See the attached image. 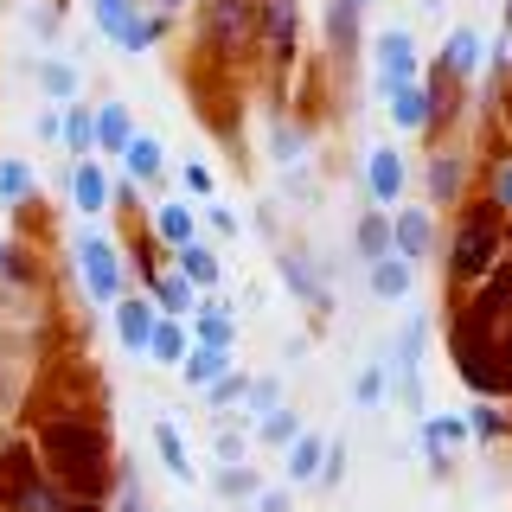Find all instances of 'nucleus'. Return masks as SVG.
<instances>
[{"instance_id": "nucleus-1", "label": "nucleus", "mask_w": 512, "mask_h": 512, "mask_svg": "<svg viewBox=\"0 0 512 512\" xmlns=\"http://www.w3.org/2000/svg\"><path fill=\"white\" fill-rule=\"evenodd\" d=\"M32 448H39V474L52 480L64 500L77 506H103L109 487H116V455H109V429L90 423V416H45L32 429Z\"/></svg>"}, {"instance_id": "nucleus-2", "label": "nucleus", "mask_w": 512, "mask_h": 512, "mask_svg": "<svg viewBox=\"0 0 512 512\" xmlns=\"http://www.w3.org/2000/svg\"><path fill=\"white\" fill-rule=\"evenodd\" d=\"M500 256H506V218L493 212L487 199L461 205L455 244H448V282H455V295H461V288H474L487 269H500Z\"/></svg>"}, {"instance_id": "nucleus-3", "label": "nucleus", "mask_w": 512, "mask_h": 512, "mask_svg": "<svg viewBox=\"0 0 512 512\" xmlns=\"http://www.w3.org/2000/svg\"><path fill=\"white\" fill-rule=\"evenodd\" d=\"M192 26H199V52L212 64H244L256 52V0H199Z\"/></svg>"}, {"instance_id": "nucleus-4", "label": "nucleus", "mask_w": 512, "mask_h": 512, "mask_svg": "<svg viewBox=\"0 0 512 512\" xmlns=\"http://www.w3.org/2000/svg\"><path fill=\"white\" fill-rule=\"evenodd\" d=\"M90 20H96V32H103L116 52H128V58L154 52V45L167 39V20H154L141 0H90Z\"/></svg>"}, {"instance_id": "nucleus-5", "label": "nucleus", "mask_w": 512, "mask_h": 512, "mask_svg": "<svg viewBox=\"0 0 512 512\" xmlns=\"http://www.w3.org/2000/svg\"><path fill=\"white\" fill-rule=\"evenodd\" d=\"M77 276H84V295L96 308H116L128 295V263H122V244L103 231H84L77 237Z\"/></svg>"}, {"instance_id": "nucleus-6", "label": "nucleus", "mask_w": 512, "mask_h": 512, "mask_svg": "<svg viewBox=\"0 0 512 512\" xmlns=\"http://www.w3.org/2000/svg\"><path fill=\"white\" fill-rule=\"evenodd\" d=\"M295 32H301L295 0H256V52L276 64V71L295 64Z\"/></svg>"}, {"instance_id": "nucleus-7", "label": "nucleus", "mask_w": 512, "mask_h": 512, "mask_svg": "<svg viewBox=\"0 0 512 512\" xmlns=\"http://www.w3.org/2000/svg\"><path fill=\"white\" fill-rule=\"evenodd\" d=\"M372 58H378V90H384V84H410V77H423V58H416V32H404V26L378 32Z\"/></svg>"}, {"instance_id": "nucleus-8", "label": "nucleus", "mask_w": 512, "mask_h": 512, "mask_svg": "<svg viewBox=\"0 0 512 512\" xmlns=\"http://www.w3.org/2000/svg\"><path fill=\"white\" fill-rule=\"evenodd\" d=\"M186 333H192V346H224V352H231V346H237V314H231V301H224V295H199V308L186 314Z\"/></svg>"}, {"instance_id": "nucleus-9", "label": "nucleus", "mask_w": 512, "mask_h": 512, "mask_svg": "<svg viewBox=\"0 0 512 512\" xmlns=\"http://www.w3.org/2000/svg\"><path fill=\"white\" fill-rule=\"evenodd\" d=\"M384 103H391V122L410 128V135L436 128V96H429L423 77H410V84H384Z\"/></svg>"}, {"instance_id": "nucleus-10", "label": "nucleus", "mask_w": 512, "mask_h": 512, "mask_svg": "<svg viewBox=\"0 0 512 512\" xmlns=\"http://www.w3.org/2000/svg\"><path fill=\"white\" fill-rule=\"evenodd\" d=\"M468 442H474V429H468V416H461V410L423 416V455H429V468H436V474H448V455L468 448Z\"/></svg>"}, {"instance_id": "nucleus-11", "label": "nucleus", "mask_w": 512, "mask_h": 512, "mask_svg": "<svg viewBox=\"0 0 512 512\" xmlns=\"http://www.w3.org/2000/svg\"><path fill=\"white\" fill-rule=\"evenodd\" d=\"M109 320H116V340L122 352H135V359H148V340H154V301L148 295H122L116 308H109Z\"/></svg>"}, {"instance_id": "nucleus-12", "label": "nucleus", "mask_w": 512, "mask_h": 512, "mask_svg": "<svg viewBox=\"0 0 512 512\" xmlns=\"http://www.w3.org/2000/svg\"><path fill=\"white\" fill-rule=\"evenodd\" d=\"M429 250H436V218H429L423 205H410V212H391V256H404V263L416 269Z\"/></svg>"}, {"instance_id": "nucleus-13", "label": "nucleus", "mask_w": 512, "mask_h": 512, "mask_svg": "<svg viewBox=\"0 0 512 512\" xmlns=\"http://www.w3.org/2000/svg\"><path fill=\"white\" fill-rule=\"evenodd\" d=\"M404 180H410V173H404V154H397V148H372V154H365V192H372L378 212H391V205L404 199Z\"/></svg>"}, {"instance_id": "nucleus-14", "label": "nucleus", "mask_w": 512, "mask_h": 512, "mask_svg": "<svg viewBox=\"0 0 512 512\" xmlns=\"http://www.w3.org/2000/svg\"><path fill=\"white\" fill-rule=\"evenodd\" d=\"M71 205L84 218H103L109 205H116V180L103 173V160H77L71 167Z\"/></svg>"}, {"instance_id": "nucleus-15", "label": "nucleus", "mask_w": 512, "mask_h": 512, "mask_svg": "<svg viewBox=\"0 0 512 512\" xmlns=\"http://www.w3.org/2000/svg\"><path fill=\"white\" fill-rule=\"evenodd\" d=\"M480 52H487V45H480V32H474V26H455V32L442 39L436 77H448V84H468V77L480 71Z\"/></svg>"}, {"instance_id": "nucleus-16", "label": "nucleus", "mask_w": 512, "mask_h": 512, "mask_svg": "<svg viewBox=\"0 0 512 512\" xmlns=\"http://www.w3.org/2000/svg\"><path fill=\"white\" fill-rule=\"evenodd\" d=\"M141 295L154 301L160 320H186L192 308H199V288H192L180 269H160V276H148V288H141Z\"/></svg>"}, {"instance_id": "nucleus-17", "label": "nucleus", "mask_w": 512, "mask_h": 512, "mask_svg": "<svg viewBox=\"0 0 512 512\" xmlns=\"http://www.w3.org/2000/svg\"><path fill=\"white\" fill-rule=\"evenodd\" d=\"M148 231H154V244H160V250H186L192 237H199V212H192L186 199H167V205H154Z\"/></svg>"}, {"instance_id": "nucleus-18", "label": "nucleus", "mask_w": 512, "mask_h": 512, "mask_svg": "<svg viewBox=\"0 0 512 512\" xmlns=\"http://www.w3.org/2000/svg\"><path fill=\"white\" fill-rule=\"evenodd\" d=\"M122 173H128V186H154L160 173H167V148H160L148 128H135V135H128V148H122Z\"/></svg>"}, {"instance_id": "nucleus-19", "label": "nucleus", "mask_w": 512, "mask_h": 512, "mask_svg": "<svg viewBox=\"0 0 512 512\" xmlns=\"http://www.w3.org/2000/svg\"><path fill=\"white\" fill-rule=\"evenodd\" d=\"M173 269H180L199 295H218V282H224V263H218V250L205 244V237H192L186 250H173Z\"/></svg>"}, {"instance_id": "nucleus-20", "label": "nucleus", "mask_w": 512, "mask_h": 512, "mask_svg": "<svg viewBox=\"0 0 512 512\" xmlns=\"http://www.w3.org/2000/svg\"><path fill=\"white\" fill-rule=\"evenodd\" d=\"M58 141H64L77 160H96V109H90V103H64V109H58Z\"/></svg>"}, {"instance_id": "nucleus-21", "label": "nucleus", "mask_w": 512, "mask_h": 512, "mask_svg": "<svg viewBox=\"0 0 512 512\" xmlns=\"http://www.w3.org/2000/svg\"><path fill=\"white\" fill-rule=\"evenodd\" d=\"M461 186H468V160H461V148H442L436 160H429V199L461 205Z\"/></svg>"}, {"instance_id": "nucleus-22", "label": "nucleus", "mask_w": 512, "mask_h": 512, "mask_svg": "<svg viewBox=\"0 0 512 512\" xmlns=\"http://www.w3.org/2000/svg\"><path fill=\"white\" fill-rule=\"evenodd\" d=\"M224 372H237V359H231L224 346H192L186 359H180V378L192 384V391H212Z\"/></svg>"}, {"instance_id": "nucleus-23", "label": "nucleus", "mask_w": 512, "mask_h": 512, "mask_svg": "<svg viewBox=\"0 0 512 512\" xmlns=\"http://www.w3.org/2000/svg\"><path fill=\"white\" fill-rule=\"evenodd\" d=\"M320 461H327V436H314V429H301L295 442H288V487H308V480H320Z\"/></svg>"}, {"instance_id": "nucleus-24", "label": "nucleus", "mask_w": 512, "mask_h": 512, "mask_svg": "<svg viewBox=\"0 0 512 512\" xmlns=\"http://www.w3.org/2000/svg\"><path fill=\"white\" fill-rule=\"evenodd\" d=\"M154 448H160V468H167L173 480H180V487H192V455H186V436H180V423H173V416H160L154 423Z\"/></svg>"}, {"instance_id": "nucleus-25", "label": "nucleus", "mask_w": 512, "mask_h": 512, "mask_svg": "<svg viewBox=\"0 0 512 512\" xmlns=\"http://www.w3.org/2000/svg\"><path fill=\"white\" fill-rule=\"evenodd\" d=\"M276 263H282V282H288V295H295V301H308V308H327V282L314 276V263H308V256L282 250Z\"/></svg>"}, {"instance_id": "nucleus-26", "label": "nucleus", "mask_w": 512, "mask_h": 512, "mask_svg": "<svg viewBox=\"0 0 512 512\" xmlns=\"http://www.w3.org/2000/svg\"><path fill=\"white\" fill-rule=\"evenodd\" d=\"M352 250H359V263L372 269V263H384V256H391V212H365L359 218V231H352Z\"/></svg>"}, {"instance_id": "nucleus-27", "label": "nucleus", "mask_w": 512, "mask_h": 512, "mask_svg": "<svg viewBox=\"0 0 512 512\" xmlns=\"http://www.w3.org/2000/svg\"><path fill=\"white\" fill-rule=\"evenodd\" d=\"M128 135H135V122H128V103H96V154H116V160H122Z\"/></svg>"}, {"instance_id": "nucleus-28", "label": "nucleus", "mask_w": 512, "mask_h": 512, "mask_svg": "<svg viewBox=\"0 0 512 512\" xmlns=\"http://www.w3.org/2000/svg\"><path fill=\"white\" fill-rule=\"evenodd\" d=\"M192 352V333H186V320H154V340H148V359L154 365H173L180 372V359Z\"/></svg>"}, {"instance_id": "nucleus-29", "label": "nucleus", "mask_w": 512, "mask_h": 512, "mask_svg": "<svg viewBox=\"0 0 512 512\" xmlns=\"http://www.w3.org/2000/svg\"><path fill=\"white\" fill-rule=\"evenodd\" d=\"M32 192H39V173H32L26 160H0V205H7V212H26Z\"/></svg>"}, {"instance_id": "nucleus-30", "label": "nucleus", "mask_w": 512, "mask_h": 512, "mask_svg": "<svg viewBox=\"0 0 512 512\" xmlns=\"http://www.w3.org/2000/svg\"><path fill=\"white\" fill-rule=\"evenodd\" d=\"M416 288V269L404 263V256H384V263H372V295L378 301H410Z\"/></svg>"}, {"instance_id": "nucleus-31", "label": "nucleus", "mask_w": 512, "mask_h": 512, "mask_svg": "<svg viewBox=\"0 0 512 512\" xmlns=\"http://www.w3.org/2000/svg\"><path fill=\"white\" fill-rule=\"evenodd\" d=\"M32 77H39V90L52 96L58 109H64V103H77V71H71L64 58H39V64H32Z\"/></svg>"}, {"instance_id": "nucleus-32", "label": "nucleus", "mask_w": 512, "mask_h": 512, "mask_svg": "<svg viewBox=\"0 0 512 512\" xmlns=\"http://www.w3.org/2000/svg\"><path fill=\"white\" fill-rule=\"evenodd\" d=\"M269 410H282V378H250V391H244V416H237V423L256 429Z\"/></svg>"}, {"instance_id": "nucleus-33", "label": "nucleus", "mask_w": 512, "mask_h": 512, "mask_svg": "<svg viewBox=\"0 0 512 512\" xmlns=\"http://www.w3.org/2000/svg\"><path fill=\"white\" fill-rule=\"evenodd\" d=\"M327 39H333V58H352V52H359V13L333 0V7H327Z\"/></svg>"}, {"instance_id": "nucleus-34", "label": "nucleus", "mask_w": 512, "mask_h": 512, "mask_svg": "<svg viewBox=\"0 0 512 512\" xmlns=\"http://www.w3.org/2000/svg\"><path fill=\"white\" fill-rule=\"evenodd\" d=\"M250 436H256V442H263V448H288V442H295V436H301V416H295V410H288V404H282V410H269V416H263V423H256V429H250Z\"/></svg>"}, {"instance_id": "nucleus-35", "label": "nucleus", "mask_w": 512, "mask_h": 512, "mask_svg": "<svg viewBox=\"0 0 512 512\" xmlns=\"http://www.w3.org/2000/svg\"><path fill=\"white\" fill-rule=\"evenodd\" d=\"M212 493H218V500H256V493H263V480H256V468L244 461V468H218L212 474Z\"/></svg>"}, {"instance_id": "nucleus-36", "label": "nucleus", "mask_w": 512, "mask_h": 512, "mask_svg": "<svg viewBox=\"0 0 512 512\" xmlns=\"http://www.w3.org/2000/svg\"><path fill=\"white\" fill-rule=\"evenodd\" d=\"M0 282H13V288H32V282H39V263H32L26 244H7V250H0Z\"/></svg>"}, {"instance_id": "nucleus-37", "label": "nucleus", "mask_w": 512, "mask_h": 512, "mask_svg": "<svg viewBox=\"0 0 512 512\" xmlns=\"http://www.w3.org/2000/svg\"><path fill=\"white\" fill-rule=\"evenodd\" d=\"M244 391H250V372H224V378L212 384V391H205V410H218V416L231 410V404L244 410Z\"/></svg>"}, {"instance_id": "nucleus-38", "label": "nucleus", "mask_w": 512, "mask_h": 512, "mask_svg": "<svg viewBox=\"0 0 512 512\" xmlns=\"http://www.w3.org/2000/svg\"><path fill=\"white\" fill-rule=\"evenodd\" d=\"M384 384H391V378H384V359H372L359 378H352V404H359V410H378L384 404Z\"/></svg>"}, {"instance_id": "nucleus-39", "label": "nucleus", "mask_w": 512, "mask_h": 512, "mask_svg": "<svg viewBox=\"0 0 512 512\" xmlns=\"http://www.w3.org/2000/svg\"><path fill=\"white\" fill-rule=\"evenodd\" d=\"M212 455H218V468H244V455H250V436H244V429H231V423H218V436H212Z\"/></svg>"}, {"instance_id": "nucleus-40", "label": "nucleus", "mask_w": 512, "mask_h": 512, "mask_svg": "<svg viewBox=\"0 0 512 512\" xmlns=\"http://www.w3.org/2000/svg\"><path fill=\"white\" fill-rule=\"evenodd\" d=\"M64 506H71V500H64V493L52 487V480L39 474V480H32V487L20 493V506H13V512H64Z\"/></svg>"}, {"instance_id": "nucleus-41", "label": "nucleus", "mask_w": 512, "mask_h": 512, "mask_svg": "<svg viewBox=\"0 0 512 512\" xmlns=\"http://www.w3.org/2000/svg\"><path fill=\"white\" fill-rule=\"evenodd\" d=\"M487 205L500 218H512V154H500L493 160V180H487Z\"/></svg>"}, {"instance_id": "nucleus-42", "label": "nucleus", "mask_w": 512, "mask_h": 512, "mask_svg": "<svg viewBox=\"0 0 512 512\" xmlns=\"http://www.w3.org/2000/svg\"><path fill=\"white\" fill-rule=\"evenodd\" d=\"M269 148H276V160H282V167H295V160L308 154V128H295V122H276Z\"/></svg>"}, {"instance_id": "nucleus-43", "label": "nucleus", "mask_w": 512, "mask_h": 512, "mask_svg": "<svg viewBox=\"0 0 512 512\" xmlns=\"http://www.w3.org/2000/svg\"><path fill=\"white\" fill-rule=\"evenodd\" d=\"M468 429H474L480 442H500V436H506V416L493 410V404H474V410H468Z\"/></svg>"}, {"instance_id": "nucleus-44", "label": "nucleus", "mask_w": 512, "mask_h": 512, "mask_svg": "<svg viewBox=\"0 0 512 512\" xmlns=\"http://www.w3.org/2000/svg\"><path fill=\"white\" fill-rule=\"evenodd\" d=\"M116 512H148V493L135 474H116Z\"/></svg>"}, {"instance_id": "nucleus-45", "label": "nucleus", "mask_w": 512, "mask_h": 512, "mask_svg": "<svg viewBox=\"0 0 512 512\" xmlns=\"http://www.w3.org/2000/svg\"><path fill=\"white\" fill-rule=\"evenodd\" d=\"M180 180H186L192 199H205V205H212V167H205V160H186V173H180Z\"/></svg>"}, {"instance_id": "nucleus-46", "label": "nucleus", "mask_w": 512, "mask_h": 512, "mask_svg": "<svg viewBox=\"0 0 512 512\" xmlns=\"http://www.w3.org/2000/svg\"><path fill=\"white\" fill-rule=\"evenodd\" d=\"M346 480V442H327V461H320V487H340Z\"/></svg>"}, {"instance_id": "nucleus-47", "label": "nucleus", "mask_w": 512, "mask_h": 512, "mask_svg": "<svg viewBox=\"0 0 512 512\" xmlns=\"http://www.w3.org/2000/svg\"><path fill=\"white\" fill-rule=\"evenodd\" d=\"M493 352H500V378H506V391H512V320L493 327Z\"/></svg>"}, {"instance_id": "nucleus-48", "label": "nucleus", "mask_w": 512, "mask_h": 512, "mask_svg": "<svg viewBox=\"0 0 512 512\" xmlns=\"http://www.w3.org/2000/svg\"><path fill=\"white\" fill-rule=\"evenodd\" d=\"M256 512H295V500H288V487H263L256 493Z\"/></svg>"}, {"instance_id": "nucleus-49", "label": "nucleus", "mask_w": 512, "mask_h": 512, "mask_svg": "<svg viewBox=\"0 0 512 512\" xmlns=\"http://www.w3.org/2000/svg\"><path fill=\"white\" fill-rule=\"evenodd\" d=\"M26 26L39 32V39H52V32H58V13L52 7H26Z\"/></svg>"}, {"instance_id": "nucleus-50", "label": "nucleus", "mask_w": 512, "mask_h": 512, "mask_svg": "<svg viewBox=\"0 0 512 512\" xmlns=\"http://www.w3.org/2000/svg\"><path fill=\"white\" fill-rule=\"evenodd\" d=\"M205 224H212L218 237H237V212H224V205H205Z\"/></svg>"}, {"instance_id": "nucleus-51", "label": "nucleus", "mask_w": 512, "mask_h": 512, "mask_svg": "<svg viewBox=\"0 0 512 512\" xmlns=\"http://www.w3.org/2000/svg\"><path fill=\"white\" fill-rule=\"evenodd\" d=\"M141 7H148L154 20H173V13H186V0H141Z\"/></svg>"}, {"instance_id": "nucleus-52", "label": "nucleus", "mask_w": 512, "mask_h": 512, "mask_svg": "<svg viewBox=\"0 0 512 512\" xmlns=\"http://www.w3.org/2000/svg\"><path fill=\"white\" fill-rule=\"evenodd\" d=\"M500 116H506V128H512V71L500 77Z\"/></svg>"}, {"instance_id": "nucleus-53", "label": "nucleus", "mask_w": 512, "mask_h": 512, "mask_svg": "<svg viewBox=\"0 0 512 512\" xmlns=\"http://www.w3.org/2000/svg\"><path fill=\"white\" fill-rule=\"evenodd\" d=\"M64 512H103V506H77V500H71V506H64Z\"/></svg>"}, {"instance_id": "nucleus-54", "label": "nucleus", "mask_w": 512, "mask_h": 512, "mask_svg": "<svg viewBox=\"0 0 512 512\" xmlns=\"http://www.w3.org/2000/svg\"><path fill=\"white\" fill-rule=\"evenodd\" d=\"M340 7H352V13H359V7H372V0H340Z\"/></svg>"}, {"instance_id": "nucleus-55", "label": "nucleus", "mask_w": 512, "mask_h": 512, "mask_svg": "<svg viewBox=\"0 0 512 512\" xmlns=\"http://www.w3.org/2000/svg\"><path fill=\"white\" fill-rule=\"evenodd\" d=\"M506 39H512V0H506Z\"/></svg>"}, {"instance_id": "nucleus-56", "label": "nucleus", "mask_w": 512, "mask_h": 512, "mask_svg": "<svg viewBox=\"0 0 512 512\" xmlns=\"http://www.w3.org/2000/svg\"><path fill=\"white\" fill-rule=\"evenodd\" d=\"M506 237H512V218H506Z\"/></svg>"}, {"instance_id": "nucleus-57", "label": "nucleus", "mask_w": 512, "mask_h": 512, "mask_svg": "<svg viewBox=\"0 0 512 512\" xmlns=\"http://www.w3.org/2000/svg\"><path fill=\"white\" fill-rule=\"evenodd\" d=\"M0 250H7V244H0Z\"/></svg>"}]
</instances>
